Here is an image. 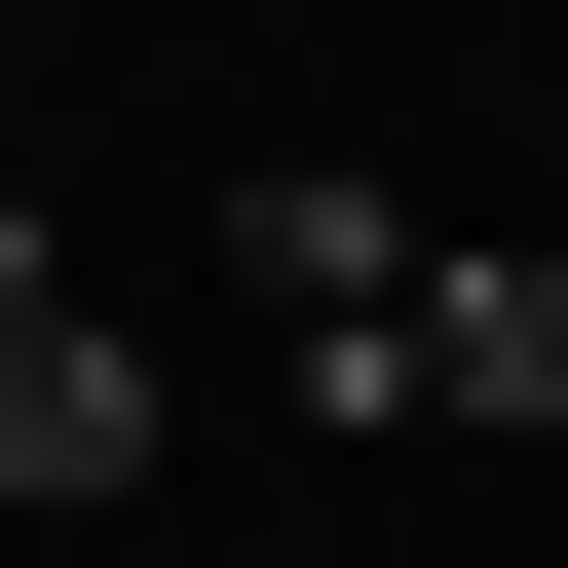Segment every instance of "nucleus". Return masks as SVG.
Here are the masks:
<instances>
[{
    "mask_svg": "<svg viewBox=\"0 0 568 568\" xmlns=\"http://www.w3.org/2000/svg\"><path fill=\"white\" fill-rule=\"evenodd\" d=\"M417 265H455V227H417L379 152H227V304L304 342V455H379V417H417Z\"/></svg>",
    "mask_w": 568,
    "mask_h": 568,
    "instance_id": "nucleus-1",
    "label": "nucleus"
},
{
    "mask_svg": "<svg viewBox=\"0 0 568 568\" xmlns=\"http://www.w3.org/2000/svg\"><path fill=\"white\" fill-rule=\"evenodd\" d=\"M0 493L39 530H152V342H114L77 227H0Z\"/></svg>",
    "mask_w": 568,
    "mask_h": 568,
    "instance_id": "nucleus-2",
    "label": "nucleus"
},
{
    "mask_svg": "<svg viewBox=\"0 0 568 568\" xmlns=\"http://www.w3.org/2000/svg\"><path fill=\"white\" fill-rule=\"evenodd\" d=\"M417 417H493V455L568 417V265H530V227H455V265H417Z\"/></svg>",
    "mask_w": 568,
    "mask_h": 568,
    "instance_id": "nucleus-3",
    "label": "nucleus"
},
{
    "mask_svg": "<svg viewBox=\"0 0 568 568\" xmlns=\"http://www.w3.org/2000/svg\"><path fill=\"white\" fill-rule=\"evenodd\" d=\"M77 568H190V530H77Z\"/></svg>",
    "mask_w": 568,
    "mask_h": 568,
    "instance_id": "nucleus-4",
    "label": "nucleus"
}]
</instances>
